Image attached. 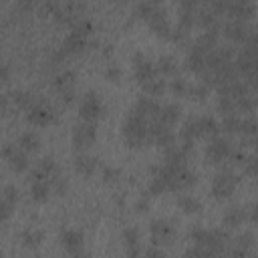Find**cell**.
Segmentation results:
<instances>
[{
    "instance_id": "1",
    "label": "cell",
    "mask_w": 258,
    "mask_h": 258,
    "mask_svg": "<svg viewBox=\"0 0 258 258\" xmlns=\"http://www.w3.org/2000/svg\"><path fill=\"white\" fill-rule=\"evenodd\" d=\"M149 121L141 115H137L135 111H131L125 121H123V127H121V133H123V141L129 149H141V147H147L151 143V135H149Z\"/></svg>"
},
{
    "instance_id": "2",
    "label": "cell",
    "mask_w": 258,
    "mask_h": 258,
    "mask_svg": "<svg viewBox=\"0 0 258 258\" xmlns=\"http://www.w3.org/2000/svg\"><path fill=\"white\" fill-rule=\"evenodd\" d=\"M240 181H242V175H236L230 169H222L218 175H214L210 191H212V196L216 200H228L236 191V187H238Z\"/></svg>"
},
{
    "instance_id": "3",
    "label": "cell",
    "mask_w": 258,
    "mask_h": 258,
    "mask_svg": "<svg viewBox=\"0 0 258 258\" xmlns=\"http://www.w3.org/2000/svg\"><path fill=\"white\" fill-rule=\"evenodd\" d=\"M230 151H232V143L228 137H210V143L206 147V163L210 165H222L228 157H230Z\"/></svg>"
},
{
    "instance_id": "4",
    "label": "cell",
    "mask_w": 258,
    "mask_h": 258,
    "mask_svg": "<svg viewBox=\"0 0 258 258\" xmlns=\"http://www.w3.org/2000/svg\"><path fill=\"white\" fill-rule=\"evenodd\" d=\"M149 232H151V244H155V246H171L177 236L175 226H171V222H167L163 218L151 220Z\"/></svg>"
},
{
    "instance_id": "5",
    "label": "cell",
    "mask_w": 258,
    "mask_h": 258,
    "mask_svg": "<svg viewBox=\"0 0 258 258\" xmlns=\"http://www.w3.org/2000/svg\"><path fill=\"white\" fill-rule=\"evenodd\" d=\"M103 113H105V107H103L99 95L95 91H87L85 97H83V101H81V107H79V117L83 121L97 123L103 117Z\"/></svg>"
},
{
    "instance_id": "6",
    "label": "cell",
    "mask_w": 258,
    "mask_h": 258,
    "mask_svg": "<svg viewBox=\"0 0 258 258\" xmlns=\"http://www.w3.org/2000/svg\"><path fill=\"white\" fill-rule=\"evenodd\" d=\"M97 139V125L93 121H81L73 127V147L87 149Z\"/></svg>"
},
{
    "instance_id": "7",
    "label": "cell",
    "mask_w": 258,
    "mask_h": 258,
    "mask_svg": "<svg viewBox=\"0 0 258 258\" xmlns=\"http://www.w3.org/2000/svg\"><path fill=\"white\" fill-rule=\"evenodd\" d=\"M131 62H133V75H135V79H137V83H143V81H147V79H153L155 75H157V71H155V64L143 54V52H133V56H131Z\"/></svg>"
},
{
    "instance_id": "8",
    "label": "cell",
    "mask_w": 258,
    "mask_h": 258,
    "mask_svg": "<svg viewBox=\"0 0 258 258\" xmlns=\"http://www.w3.org/2000/svg\"><path fill=\"white\" fill-rule=\"evenodd\" d=\"M254 12H256V6L252 0H230L226 10V14H230L234 20H240V22H250L254 18Z\"/></svg>"
},
{
    "instance_id": "9",
    "label": "cell",
    "mask_w": 258,
    "mask_h": 258,
    "mask_svg": "<svg viewBox=\"0 0 258 258\" xmlns=\"http://www.w3.org/2000/svg\"><path fill=\"white\" fill-rule=\"evenodd\" d=\"M83 244H85V236L81 230H62L60 232V246L64 248L67 254H71V256L83 254Z\"/></svg>"
},
{
    "instance_id": "10",
    "label": "cell",
    "mask_w": 258,
    "mask_h": 258,
    "mask_svg": "<svg viewBox=\"0 0 258 258\" xmlns=\"http://www.w3.org/2000/svg\"><path fill=\"white\" fill-rule=\"evenodd\" d=\"M147 24H149V28H151V32H153L155 36L169 40L171 24H169V20H167V16H165V10H163V8H159V6H157V10L147 18Z\"/></svg>"
},
{
    "instance_id": "11",
    "label": "cell",
    "mask_w": 258,
    "mask_h": 258,
    "mask_svg": "<svg viewBox=\"0 0 258 258\" xmlns=\"http://www.w3.org/2000/svg\"><path fill=\"white\" fill-rule=\"evenodd\" d=\"M222 32H224V36H226L228 40H232V42H244V40L248 38V34L254 32V28H252L248 22L232 20V22H228V24L222 28Z\"/></svg>"
},
{
    "instance_id": "12",
    "label": "cell",
    "mask_w": 258,
    "mask_h": 258,
    "mask_svg": "<svg viewBox=\"0 0 258 258\" xmlns=\"http://www.w3.org/2000/svg\"><path fill=\"white\" fill-rule=\"evenodd\" d=\"M26 119H28V123H32V125L42 127V125H48V123L54 121V111H52L50 107H46V105L34 103V105L28 109Z\"/></svg>"
},
{
    "instance_id": "13",
    "label": "cell",
    "mask_w": 258,
    "mask_h": 258,
    "mask_svg": "<svg viewBox=\"0 0 258 258\" xmlns=\"http://www.w3.org/2000/svg\"><path fill=\"white\" fill-rule=\"evenodd\" d=\"M216 44H218V28H208L204 34H200L196 38V42L191 44V50H196V52L206 56L210 50L216 48Z\"/></svg>"
},
{
    "instance_id": "14",
    "label": "cell",
    "mask_w": 258,
    "mask_h": 258,
    "mask_svg": "<svg viewBox=\"0 0 258 258\" xmlns=\"http://www.w3.org/2000/svg\"><path fill=\"white\" fill-rule=\"evenodd\" d=\"M87 46H89L87 36H83V34H79V32L71 30V32L64 36V40H62V44H60V50L69 56V54H77V52L85 50Z\"/></svg>"
},
{
    "instance_id": "15",
    "label": "cell",
    "mask_w": 258,
    "mask_h": 258,
    "mask_svg": "<svg viewBox=\"0 0 258 258\" xmlns=\"http://www.w3.org/2000/svg\"><path fill=\"white\" fill-rule=\"evenodd\" d=\"M159 103L157 101H153L151 97H139L137 101H135V107L131 109V111H135L137 115H141V117H145L147 121L149 119H155L157 115H159Z\"/></svg>"
},
{
    "instance_id": "16",
    "label": "cell",
    "mask_w": 258,
    "mask_h": 258,
    "mask_svg": "<svg viewBox=\"0 0 258 258\" xmlns=\"http://www.w3.org/2000/svg\"><path fill=\"white\" fill-rule=\"evenodd\" d=\"M75 171L83 177H91L97 171V157H93L89 153H79L75 157Z\"/></svg>"
},
{
    "instance_id": "17",
    "label": "cell",
    "mask_w": 258,
    "mask_h": 258,
    "mask_svg": "<svg viewBox=\"0 0 258 258\" xmlns=\"http://www.w3.org/2000/svg\"><path fill=\"white\" fill-rule=\"evenodd\" d=\"M123 244H125V254L127 256H139V230L135 226H129L123 230Z\"/></svg>"
},
{
    "instance_id": "18",
    "label": "cell",
    "mask_w": 258,
    "mask_h": 258,
    "mask_svg": "<svg viewBox=\"0 0 258 258\" xmlns=\"http://www.w3.org/2000/svg\"><path fill=\"white\" fill-rule=\"evenodd\" d=\"M179 117H181V105H177V103H167V105H161V107H159V115H157L155 119H159V121L165 123V125H173Z\"/></svg>"
},
{
    "instance_id": "19",
    "label": "cell",
    "mask_w": 258,
    "mask_h": 258,
    "mask_svg": "<svg viewBox=\"0 0 258 258\" xmlns=\"http://www.w3.org/2000/svg\"><path fill=\"white\" fill-rule=\"evenodd\" d=\"M185 163H187V153H183L181 147L171 145V147L165 149V165H171L175 169H181V167H185Z\"/></svg>"
},
{
    "instance_id": "20",
    "label": "cell",
    "mask_w": 258,
    "mask_h": 258,
    "mask_svg": "<svg viewBox=\"0 0 258 258\" xmlns=\"http://www.w3.org/2000/svg\"><path fill=\"white\" fill-rule=\"evenodd\" d=\"M20 240H22V246L28 248V250H36L40 248V244L44 242V232L42 230H36V228H28L20 234Z\"/></svg>"
},
{
    "instance_id": "21",
    "label": "cell",
    "mask_w": 258,
    "mask_h": 258,
    "mask_svg": "<svg viewBox=\"0 0 258 258\" xmlns=\"http://www.w3.org/2000/svg\"><path fill=\"white\" fill-rule=\"evenodd\" d=\"M139 85H141V89H143V93H145L147 97H159V95H163V93H165V89H167L165 81H163V79H159L157 75H155L153 79H147V81L139 83Z\"/></svg>"
},
{
    "instance_id": "22",
    "label": "cell",
    "mask_w": 258,
    "mask_h": 258,
    "mask_svg": "<svg viewBox=\"0 0 258 258\" xmlns=\"http://www.w3.org/2000/svg\"><path fill=\"white\" fill-rule=\"evenodd\" d=\"M8 167L12 169V171H16V173H24L26 169H28V165H30V161H28V157H26V151L24 149H16L8 159Z\"/></svg>"
},
{
    "instance_id": "23",
    "label": "cell",
    "mask_w": 258,
    "mask_h": 258,
    "mask_svg": "<svg viewBox=\"0 0 258 258\" xmlns=\"http://www.w3.org/2000/svg\"><path fill=\"white\" fill-rule=\"evenodd\" d=\"M177 208H179L183 214H187V216H191V214H202V202H200L198 198H194V196H187V194H183V196L177 198Z\"/></svg>"
},
{
    "instance_id": "24",
    "label": "cell",
    "mask_w": 258,
    "mask_h": 258,
    "mask_svg": "<svg viewBox=\"0 0 258 258\" xmlns=\"http://www.w3.org/2000/svg\"><path fill=\"white\" fill-rule=\"evenodd\" d=\"M175 181H177V191H183V189H189L198 183V173L196 171H189L187 167L179 169L177 175H175Z\"/></svg>"
},
{
    "instance_id": "25",
    "label": "cell",
    "mask_w": 258,
    "mask_h": 258,
    "mask_svg": "<svg viewBox=\"0 0 258 258\" xmlns=\"http://www.w3.org/2000/svg\"><path fill=\"white\" fill-rule=\"evenodd\" d=\"M50 191H52V189H50V183H48L46 179L32 181V187H30V198H32L34 202L42 204V202H46V200H48Z\"/></svg>"
},
{
    "instance_id": "26",
    "label": "cell",
    "mask_w": 258,
    "mask_h": 258,
    "mask_svg": "<svg viewBox=\"0 0 258 258\" xmlns=\"http://www.w3.org/2000/svg\"><path fill=\"white\" fill-rule=\"evenodd\" d=\"M242 222H246L242 208H230V210H226L224 216H222V226H224V228H238Z\"/></svg>"
},
{
    "instance_id": "27",
    "label": "cell",
    "mask_w": 258,
    "mask_h": 258,
    "mask_svg": "<svg viewBox=\"0 0 258 258\" xmlns=\"http://www.w3.org/2000/svg\"><path fill=\"white\" fill-rule=\"evenodd\" d=\"M185 69L191 71V73H198L202 75L206 71V60H204V54L196 52V50H189L187 56H185Z\"/></svg>"
},
{
    "instance_id": "28",
    "label": "cell",
    "mask_w": 258,
    "mask_h": 258,
    "mask_svg": "<svg viewBox=\"0 0 258 258\" xmlns=\"http://www.w3.org/2000/svg\"><path fill=\"white\" fill-rule=\"evenodd\" d=\"M155 71L161 75H175L177 73V60L171 54H161L155 62Z\"/></svg>"
},
{
    "instance_id": "29",
    "label": "cell",
    "mask_w": 258,
    "mask_h": 258,
    "mask_svg": "<svg viewBox=\"0 0 258 258\" xmlns=\"http://www.w3.org/2000/svg\"><path fill=\"white\" fill-rule=\"evenodd\" d=\"M198 123H200V131H202V137H216L220 135V125L214 117H198Z\"/></svg>"
},
{
    "instance_id": "30",
    "label": "cell",
    "mask_w": 258,
    "mask_h": 258,
    "mask_svg": "<svg viewBox=\"0 0 258 258\" xmlns=\"http://www.w3.org/2000/svg\"><path fill=\"white\" fill-rule=\"evenodd\" d=\"M198 137H202V131H200V123H198V117H189L183 127H181V139H189V141H196Z\"/></svg>"
},
{
    "instance_id": "31",
    "label": "cell",
    "mask_w": 258,
    "mask_h": 258,
    "mask_svg": "<svg viewBox=\"0 0 258 258\" xmlns=\"http://www.w3.org/2000/svg\"><path fill=\"white\" fill-rule=\"evenodd\" d=\"M10 97H12V103H14L18 109H26V111H28V109L34 105V95L28 93V91H12Z\"/></svg>"
},
{
    "instance_id": "32",
    "label": "cell",
    "mask_w": 258,
    "mask_h": 258,
    "mask_svg": "<svg viewBox=\"0 0 258 258\" xmlns=\"http://www.w3.org/2000/svg\"><path fill=\"white\" fill-rule=\"evenodd\" d=\"M18 145H20V149H24V151H36V149L40 147V137H38V133H34V131H26V133L20 135Z\"/></svg>"
},
{
    "instance_id": "33",
    "label": "cell",
    "mask_w": 258,
    "mask_h": 258,
    "mask_svg": "<svg viewBox=\"0 0 258 258\" xmlns=\"http://www.w3.org/2000/svg\"><path fill=\"white\" fill-rule=\"evenodd\" d=\"M75 73L73 71H62V73H58L56 77H54V81H52V85H54V89L60 93V91H64V89H69V87H75Z\"/></svg>"
},
{
    "instance_id": "34",
    "label": "cell",
    "mask_w": 258,
    "mask_h": 258,
    "mask_svg": "<svg viewBox=\"0 0 258 258\" xmlns=\"http://www.w3.org/2000/svg\"><path fill=\"white\" fill-rule=\"evenodd\" d=\"M210 89L212 87H208L206 83H196V85L187 87L185 95H189V99H194V101H206L210 97Z\"/></svg>"
},
{
    "instance_id": "35",
    "label": "cell",
    "mask_w": 258,
    "mask_h": 258,
    "mask_svg": "<svg viewBox=\"0 0 258 258\" xmlns=\"http://www.w3.org/2000/svg\"><path fill=\"white\" fill-rule=\"evenodd\" d=\"M254 109H256V95L254 93H248V95H242L236 99V111L254 113Z\"/></svg>"
},
{
    "instance_id": "36",
    "label": "cell",
    "mask_w": 258,
    "mask_h": 258,
    "mask_svg": "<svg viewBox=\"0 0 258 258\" xmlns=\"http://www.w3.org/2000/svg\"><path fill=\"white\" fill-rule=\"evenodd\" d=\"M155 10H157V4H153V2H149V0H139V4H137V8H135V16L147 20Z\"/></svg>"
},
{
    "instance_id": "37",
    "label": "cell",
    "mask_w": 258,
    "mask_h": 258,
    "mask_svg": "<svg viewBox=\"0 0 258 258\" xmlns=\"http://www.w3.org/2000/svg\"><path fill=\"white\" fill-rule=\"evenodd\" d=\"M38 169L46 175V177H52V175H56L58 173V165H56V161H54V157H42L40 161H38Z\"/></svg>"
},
{
    "instance_id": "38",
    "label": "cell",
    "mask_w": 258,
    "mask_h": 258,
    "mask_svg": "<svg viewBox=\"0 0 258 258\" xmlns=\"http://www.w3.org/2000/svg\"><path fill=\"white\" fill-rule=\"evenodd\" d=\"M198 24L202 26V28H218V18H216V14L214 12H210V10H202L200 14H198Z\"/></svg>"
},
{
    "instance_id": "39",
    "label": "cell",
    "mask_w": 258,
    "mask_h": 258,
    "mask_svg": "<svg viewBox=\"0 0 258 258\" xmlns=\"http://www.w3.org/2000/svg\"><path fill=\"white\" fill-rule=\"evenodd\" d=\"M220 131L238 133V131H240V117H236V113H234V115H224V121H222Z\"/></svg>"
},
{
    "instance_id": "40",
    "label": "cell",
    "mask_w": 258,
    "mask_h": 258,
    "mask_svg": "<svg viewBox=\"0 0 258 258\" xmlns=\"http://www.w3.org/2000/svg\"><path fill=\"white\" fill-rule=\"evenodd\" d=\"M218 109L222 115H234L236 113V101L232 97H226V95H220L218 99Z\"/></svg>"
},
{
    "instance_id": "41",
    "label": "cell",
    "mask_w": 258,
    "mask_h": 258,
    "mask_svg": "<svg viewBox=\"0 0 258 258\" xmlns=\"http://www.w3.org/2000/svg\"><path fill=\"white\" fill-rule=\"evenodd\" d=\"M256 129H258V123H256V119L252 115L240 119V131L238 133H242V135H254L256 137Z\"/></svg>"
},
{
    "instance_id": "42",
    "label": "cell",
    "mask_w": 258,
    "mask_h": 258,
    "mask_svg": "<svg viewBox=\"0 0 258 258\" xmlns=\"http://www.w3.org/2000/svg\"><path fill=\"white\" fill-rule=\"evenodd\" d=\"M165 191H167V185H165V181H163L159 175H153V179L149 181L147 194H149V196H161V194H165Z\"/></svg>"
},
{
    "instance_id": "43",
    "label": "cell",
    "mask_w": 258,
    "mask_h": 258,
    "mask_svg": "<svg viewBox=\"0 0 258 258\" xmlns=\"http://www.w3.org/2000/svg\"><path fill=\"white\" fill-rule=\"evenodd\" d=\"M194 22H196V14H194V10L181 8V10H179V26L185 28V30H189V28L194 26Z\"/></svg>"
},
{
    "instance_id": "44",
    "label": "cell",
    "mask_w": 258,
    "mask_h": 258,
    "mask_svg": "<svg viewBox=\"0 0 258 258\" xmlns=\"http://www.w3.org/2000/svg\"><path fill=\"white\" fill-rule=\"evenodd\" d=\"M50 189H54L58 196H64V194H67V189H69V181L56 173V175H52V177H50Z\"/></svg>"
},
{
    "instance_id": "45",
    "label": "cell",
    "mask_w": 258,
    "mask_h": 258,
    "mask_svg": "<svg viewBox=\"0 0 258 258\" xmlns=\"http://www.w3.org/2000/svg\"><path fill=\"white\" fill-rule=\"evenodd\" d=\"M256 163H258V161H256V155H254V153L246 155V159L242 161V173L252 177V175L256 173Z\"/></svg>"
},
{
    "instance_id": "46",
    "label": "cell",
    "mask_w": 258,
    "mask_h": 258,
    "mask_svg": "<svg viewBox=\"0 0 258 258\" xmlns=\"http://www.w3.org/2000/svg\"><path fill=\"white\" fill-rule=\"evenodd\" d=\"M121 177V171L117 167H111V165H105L103 167V181L105 183H117Z\"/></svg>"
},
{
    "instance_id": "47",
    "label": "cell",
    "mask_w": 258,
    "mask_h": 258,
    "mask_svg": "<svg viewBox=\"0 0 258 258\" xmlns=\"http://www.w3.org/2000/svg\"><path fill=\"white\" fill-rule=\"evenodd\" d=\"M121 77H123L121 67H117V64H109V67L105 69V79H107V81H111V83H119Z\"/></svg>"
},
{
    "instance_id": "48",
    "label": "cell",
    "mask_w": 258,
    "mask_h": 258,
    "mask_svg": "<svg viewBox=\"0 0 258 258\" xmlns=\"http://www.w3.org/2000/svg\"><path fill=\"white\" fill-rule=\"evenodd\" d=\"M169 91L175 95V97H183L185 95V91H187V85H185V81L183 79H173L171 83H169Z\"/></svg>"
},
{
    "instance_id": "49",
    "label": "cell",
    "mask_w": 258,
    "mask_h": 258,
    "mask_svg": "<svg viewBox=\"0 0 258 258\" xmlns=\"http://www.w3.org/2000/svg\"><path fill=\"white\" fill-rule=\"evenodd\" d=\"M2 198L8 200L10 204H16V202H18V187H16L14 183H6V185L2 187Z\"/></svg>"
},
{
    "instance_id": "50",
    "label": "cell",
    "mask_w": 258,
    "mask_h": 258,
    "mask_svg": "<svg viewBox=\"0 0 258 258\" xmlns=\"http://www.w3.org/2000/svg\"><path fill=\"white\" fill-rule=\"evenodd\" d=\"M12 208H14V204H10L8 200L0 198V224H4L12 216Z\"/></svg>"
},
{
    "instance_id": "51",
    "label": "cell",
    "mask_w": 258,
    "mask_h": 258,
    "mask_svg": "<svg viewBox=\"0 0 258 258\" xmlns=\"http://www.w3.org/2000/svg\"><path fill=\"white\" fill-rule=\"evenodd\" d=\"M75 99H77V91H75V87H69V89L60 91V101H62L64 105H73Z\"/></svg>"
},
{
    "instance_id": "52",
    "label": "cell",
    "mask_w": 258,
    "mask_h": 258,
    "mask_svg": "<svg viewBox=\"0 0 258 258\" xmlns=\"http://www.w3.org/2000/svg\"><path fill=\"white\" fill-rule=\"evenodd\" d=\"M133 208H135V212H137V214L147 212V210H149V194H143V196L135 202V206H133Z\"/></svg>"
},
{
    "instance_id": "53",
    "label": "cell",
    "mask_w": 258,
    "mask_h": 258,
    "mask_svg": "<svg viewBox=\"0 0 258 258\" xmlns=\"http://www.w3.org/2000/svg\"><path fill=\"white\" fill-rule=\"evenodd\" d=\"M242 210H244V220L254 224L256 222V204H246V206H242Z\"/></svg>"
},
{
    "instance_id": "54",
    "label": "cell",
    "mask_w": 258,
    "mask_h": 258,
    "mask_svg": "<svg viewBox=\"0 0 258 258\" xmlns=\"http://www.w3.org/2000/svg\"><path fill=\"white\" fill-rule=\"evenodd\" d=\"M16 149H18V147H16L14 143H4V145L0 147V157H2V159H8Z\"/></svg>"
},
{
    "instance_id": "55",
    "label": "cell",
    "mask_w": 258,
    "mask_h": 258,
    "mask_svg": "<svg viewBox=\"0 0 258 258\" xmlns=\"http://www.w3.org/2000/svg\"><path fill=\"white\" fill-rule=\"evenodd\" d=\"M145 256H151V258H163V250H161V246H159V248H147V250H145Z\"/></svg>"
},
{
    "instance_id": "56",
    "label": "cell",
    "mask_w": 258,
    "mask_h": 258,
    "mask_svg": "<svg viewBox=\"0 0 258 258\" xmlns=\"http://www.w3.org/2000/svg\"><path fill=\"white\" fill-rule=\"evenodd\" d=\"M8 77H10V67L0 62V83H6V81H8Z\"/></svg>"
},
{
    "instance_id": "57",
    "label": "cell",
    "mask_w": 258,
    "mask_h": 258,
    "mask_svg": "<svg viewBox=\"0 0 258 258\" xmlns=\"http://www.w3.org/2000/svg\"><path fill=\"white\" fill-rule=\"evenodd\" d=\"M8 97L6 95H0V115H6V111H8Z\"/></svg>"
},
{
    "instance_id": "58",
    "label": "cell",
    "mask_w": 258,
    "mask_h": 258,
    "mask_svg": "<svg viewBox=\"0 0 258 258\" xmlns=\"http://www.w3.org/2000/svg\"><path fill=\"white\" fill-rule=\"evenodd\" d=\"M18 2H20L22 8H30V6L34 4V0H18Z\"/></svg>"
},
{
    "instance_id": "59",
    "label": "cell",
    "mask_w": 258,
    "mask_h": 258,
    "mask_svg": "<svg viewBox=\"0 0 258 258\" xmlns=\"http://www.w3.org/2000/svg\"><path fill=\"white\" fill-rule=\"evenodd\" d=\"M149 2H153V4H161L163 0H149Z\"/></svg>"
},
{
    "instance_id": "60",
    "label": "cell",
    "mask_w": 258,
    "mask_h": 258,
    "mask_svg": "<svg viewBox=\"0 0 258 258\" xmlns=\"http://www.w3.org/2000/svg\"><path fill=\"white\" fill-rule=\"evenodd\" d=\"M115 2H119V4H121V2H127V0H115Z\"/></svg>"
},
{
    "instance_id": "61",
    "label": "cell",
    "mask_w": 258,
    "mask_h": 258,
    "mask_svg": "<svg viewBox=\"0 0 258 258\" xmlns=\"http://www.w3.org/2000/svg\"><path fill=\"white\" fill-rule=\"evenodd\" d=\"M0 256H2V252H0Z\"/></svg>"
}]
</instances>
